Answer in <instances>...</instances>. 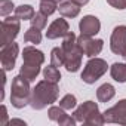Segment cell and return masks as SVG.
Listing matches in <instances>:
<instances>
[{
	"mask_svg": "<svg viewBox=\"0 0 126 126\" xmlns=\"http://www.w3.org/2000/svg\"><path fill=\"white\" fill-rule=\"evenodd\" d=\"M79 28H80V33L85 34V36H96L101 30V22L96 16L94 15H86L83 16V19L79 22Z\"/></svg>",
	"mask_w": 126,
	"mask_h": 126,
	"instance_id": "cell-13",
	"label": "cell"
},
{
	"mask_svg": "<svg viewBox=\"0 0 126 126\" xmlns=\"http://www.w3.org/2000/svg\"><path fill=\"white\" fill-rule=\"evenodd\" d=\"M21 19L16 16H8L2 21V37H0V45L5 46L8 43H12L14 39L18 36L21 28Z\"/></svg>",
	"mask_w": 126,
	"mask_h": 126,
	"instance_id": "cell-6",
	"label": "cell"
},
{
	"mask_svg": "<svg viewBox=\"0 0 126 126\" xmlns=\"http://www.w3.org/2000/svg\"><path fill=\"white\" fill-rule=\"evenodd\" d=\"M111 77L119 83H126V64L123 62H114L110 68Z\"/></svg>",
	"mask_w": 126,
	"mask_h": 126,
	"instance_id": "cell-17",
	"label": "cell"
},
{
	"mask_svg": "<svg viewBox=\"0 0 126 126\" xmlns=\"http://www.w3.org/2000/svg\"><path fill=\"white\" fill-rule=\"evenodd\" d=\"M30 22H31L33 27H36V28H39V30H43V28L46 27V24H47V15H45V14H42V12H37V14H34V16L30 19Z\"/></svg>",
	"mask_w": 126,
	"mask_h": 126,
	"instance_id": "cell-24",
	"label": "cell"
},
{
	"mask_svg": "<svg viewBox=\"0 0 126 126\" xmlns=\"http://www.w3.org/2000/svg\"><path fill=\"white\" fill-rule=\"evenodd\" d=\"M52 2H56V3H61V2H64V0H52Z\"/></svg>",
	"mask_w": 126,
	"mask_h": 126,
	"instance_id": "cell-31",
	"label": "cell"
},
{
	"mask_svg": "<svg viewBox=\"0 0 126 126\" xmlns=\"http://www.w3.org/2000/svg\"><path fill=\"white\" fill-rule=\"evenodd\" d=\"M110 49L116 55H123V52L126 50V25H119L113 30Z\"/></svg>",
	"mask_w": 126,
	"mask_h": 126,
	"instance_id": "cell-10",
	"label": "cell"
},
{
	"mask_svg": "<svg viewBox=\"0 0 126 126\" xmlns=\"http://www.w3.org/2000/svg\"><path fill=\"white\" fill-rule=\"evenodd\" d=\"M59 14L64 18H76L80 14V6L73 3L71 0H65V2H61L58 6Z\"/></svg>",
	"mask_w": 126,
	"mask_h": 126,
	"instance_id": "cell-15",
	"label": "cell"
},
{
	"mask_svg": "<svg viewBox=\"0 0 126 126\" xmlns=\"http://www.w3.org/2000/svg\"><path fill=\"white\" fill-rule=\"evenodd\" d=\"M114 95H116V89L110 83L101 85L98 88V91H96V98H98L99 102H108V101H111L114 98Z\"/></svg>",
	"mask_w": 126,
	"mask_h": 126,
	"instance_id": "cell-16",
	"label": "cell"
},
{
	"mask_svg": "<svg viewBox=\"0 0 126 126\" xmlns=\"http://www.w3.org/2000/svg\"><path fill=\"white\" fill-rule=\"evenodd\" d=\"M71 2L76 3V5H79V6H85V5L89 3V0H71Z\"/></svg>",
	"mask_w": 126,
	"mask_h": 126,
	"instance_id": "cell-29",
	"label": "cell"
},
{
	"mask_svg": "<svg viewBox=\"0 0 126 126\" xmlns=\"http://www.w3.org/2000/svg\"><path fill=\"white\" fill-rule=\"evenodd\" d=\"M77 43L83 50V53L89 58L99 55L104 47V42L101 39H92V36H85V34H80V37H77Z\"/></svg>",
	"mask_w": 126,
	"mask_h": 126,
	"instance_id": "cell-7",
	"label": "cell"
},
{
	"mask_svg": "<svg viewBox=\"0 0 126 126\" xmlns=\"http://www.w3.org/2000/svg\"><path fill=\"white\" fill-rule=\"evenodd\" d=\"M59 95V88L58 83L49 82V80H40L34 89L31 91V99H30V105L34 110H43L45 107L53 104L58 99Z\"/></svg>",
	"mask_w": 126,
	"mask_h": 126,
	"instance_id": "cell-1",
	"label": "cell"
},
{
	"mask_svg": "<svg viewBox=\"0 0 126 126\" xmlns=\"http://www.w3.org/2000/svg\"><path fill=\"white\" fill-rule=\"evenodd\" d=\"M24 40H25L27 43L39 45V43L42 42V33H40V30L31 25V27L25 31V34H24Z\"/></svg>",
	"mask_w": 126,
	"mask_h": 126,
	"instance_id": "cell-21",
	"label": "cell"
},
{
	"mask_svg": "<svg viewBox=\"0 0 126 126\" xmlns=\"http://www.w3.org/2000/svg\"><path fill=\"white\" fill-rule=\"evenodd\" d=\"M122 56H123V58H125V61H126V50L123 52V55H122Z\"/></svg>",
	"mask_w": 126,
	"mask_h": 126,
	"instance_id": "cell-32",
	"label": "cell"
},
{
	"mask_svg": "<svg viewBox=\"0 0 126 126\" xmlns=\"http://www.w3.org/2000/svg\"><path fill=\"white\" fill-rule=\"evenodd\" d=\"M47 114H49V119L56 122L59 126H74L77 123V120L74 117L68 116L62 107H50Z\"/></svg>",
	"mask_w": 126,
	"mask_h": 126,
	"instance_id": "cell-12",
	"label": "cell"
},
{
	"mask_svg": "<svg viewBox=\"0 0 126 126\" xmlns=\"http://www.w3.org/2000/svg\"><path fill=\"white\" fill-rule=\"evenodd\" d=\"M73 117L83 123V125H95V126H101L105 123V119H104V114L99 113L98 110V104L94 102V101H86L83 102L82 105H79L74 113H73Z\"/></svg>",
	"mask_w": 126,
	"mask_h": 126,
	"instance_id": "cell-3",
	"label": "cell"
},
{
	"mask_svg": "<svg viewBox=\"0 0 126 126\" xmlns=\"http://www.w3.org/2000/svg\"><path fill=\"white\" fill-rule=\"evenodd\" d=\"M6 123H8V110L5 105H2V120H0V125L5 126Z\"/></svg>",
	"mask_w": 126,
	"mask_h": 126,
	"instance_id": "cell-28",
	"label": "cell"
},
{
	"mask_svg": "<svg viewBox=\"0 0 126 126\" xmlns=\"http://www.w3.org/2000/svg\"><path fill=\"white\" fill-rule=\"evenodd\" d=\"M18 52H19V46L15 42L2 46V49H0V61H2V68L3 70H6V71L14 70Z\"/></svg>",
	"mask_w": 126,
	"mask_h": 126,
	"instance_id": "cell-8",
	"label": "cell"
},
{
	"mask_svg": "<svg viewBox=\"0 0 126 126\" xmlns=\"http://www.w3.org/2000/svg\"><path fill=\"white\" fill-rule=\"evenodd\" d=\"M31 99V89L30 82L22 77L21 74L14 77L12 86H11V102L15 108H24L27 104H30Z\"/></svg>",
	"mask_w": 126,
	"mask_h": 126,
	"instance_id": "cell-4",
	"label": "cell"
},
{
	"mask_svg": "<svg viewBox=\"0 0 126 126\" xmlns=\"http://www.w3.org/2000/svg\"><path fill=\"white\" fill-rule=\"evenodd\" d=\"M40 73V65H33V64H25V62H22V67L19 70V74L22 77H25L28 82H33L36 80V77L39 76Z\"/></svg>",
	"mask_w": 126,
	"mask_h": 126,
	"instance_id": "cell-18",
	"label": "cell"
},
{
	"mask_svg": "<svg viewBox=\"0 0 126 126\" xmlns=\"http://www.w3.org/2000/svg\"><path fill=\"white\" fill-rule=\"evenodd\" d=\"M107 3L116 9H126V0H107Z\"/></svg>",
	"mask_w": 126,
	"mask_h": 126,
	"instance_id": "cell-27",
	"label": "cell"
},
{
	"mask_svg": "<svg viewBox=\"0 0 126 126\" xmlns=\"http://www.w3.org/2000/svg\"><path fill=\"white\" fill-rule=\"evenodd\" d=\"M76 105H77V99L71 94H67L59 101V107H62L64 110H73V108H76Z\"/></svg>",
	"mask_w": 126,
	"mask_h": 126,
	"instance_id": "cell-25",
	"label": "cell"
},
{
	"mask_svg": "<svg viewBox=\"0 0 126 126\" xmlns=\"http://www.w3.org/2000/svg\"><path fill=\"white\" fill-rule=\"evenodd\" d=\"M9 123L11 125H16V123L18 125H25V122L24 120H19V119H12V120H9Z\"/></svg>",
	"mask_w": 126,
	"mask_h": 126,
	"instance_id": "cell-30",
	"label": "cell"
},
{
	"mask_svg": "<svg viewBox=\"0 0 126 126\" xmlns=\"http://www.w3.org/2000/svg\"><path fill=\"white\" fill-rule=\"evenodd\" d=\"M15 16L16 18H19L21 21L24 19V21H30L33 16H34V9H33V6H30V5H21V6H18V8H15Z\"/></svg>",
	"mask_w": 126,
	"mask_h": 126,
	"instance_id": "cell-19",
	"label": "cell"
},
{
	"mask_svg": "<svg viewBox=\"0 0 126 126\" xmlns=\"http://www.w3.org/2000/svg\"><path fill=\"white\" fill-rule=\"evenodd\" d=\"M70 33V25L64 18H58L55 19L46 31V37L53 40V39H59V37H65Z\"/></svg>",
	"mask_w": 126,
	"mask_h": 126,
	"instance_id": "cell-11",
	"label": "cell"
},
{
	"mask_svg": "<svg viewBox=\"0 0 126 126\" xmlns=\"http://www.w3.org/2000/svg\"><path fill=\"white\" fill-rule=\"evenodd\" d=\"M58 9V3L52 2V0H40V12L45 15H52Z\"/></svg>",
	"mask_w": 126,
	"mask_h": 126,
	"instance_id": "cell-23",
	"label": "cell"
},
{
	"mask_svg": "<svg viewBox=\"0 0 126 126\" xmlns=\"http://www.w3.org/2000/svg\"><path fill=\"white\" fill-rule=\"evenodd\" d=\"M12 11H15L12 0H0V15L8 16L9 14H12Z\"/></svg>",
	"mask_w": 126,
	"mask_h": 126,
	"instance_id": "cell-26",
	"label": "cell"
},
{
	"mask_svg": "<svg viewBox=\"0 0 126 126\" xmlns=\"http://www.w3.org/2000/svg\"><path fill=\"white\" fill-rule=\"evenodd\" d=\"M62 50H64V56H65V64L64 67L67 68V71L70 73H76L80 65H82V56H83V50L80 49L79 43H77V37L73 31H70L62 42Z\"/></svg>",
	"mask_w": 126,
	"mask_h": 126,
	"instance_id": "cell-2",
	"label": "cell"
},
{
	"mask_svg": "<svg viewBox=\"0 0 126 126\" xmlns=\"http://www.w3.org/2000/svg\"><path fill=\"white\" fill-rule=\"evenodd\" d=\"M50 64L55 67H62L65 64V56L62 47H53L50 52Z\"/></svg>",
	"mask_w": 126,
	"mask_h": 126,
	"instance_id": "cell-20",
	"label": "cell"
},
{
	"mask_svg": "<svg viewBox=\"0 0 126 126\" xmlns=\"http://www.w3.org/2000/svg\"><path fill=\"white\" fill-rule=\"evenodd\" d=\"M22 59L25 64H33V65H42L45 62V55L42 50L36 49L34 46H27L22 50Z\"/></svg>",
	"mask_w": 126,
	"mask_h": 126,
	"instance_id": "cell-14",
	"label": "cell"
},
{
	"mask_svg": "<svg viewBox=\"0 0 126 126\" xmlns=\"http://www.w3.org/2000/svg\"><path fill=\"white\" fill-rule=\"evenodd\" d=\"M43 77H45L46 80H49V82L58 83V82L61 80V73H59L58 67H55V65L50 64L49 67H45V70H43Z\"/></svg>",
	"mask_w": 126,
	"mask_h": 126,
	"instance_id": "cell-22",
	"label": "cell"
},
{
	"mask_svg": "<svg viewBox=\"0 0 126 126\" xmlns=\"http://www.w3.org/2000/svg\"><path fill=\"white\" fill-rule=\"evenodd\" d=\"M107 68H108V65L104 59L94 56L86 62V65L82 71V80L88 85H92L107 73Z\"/></svg>",
	"mask_w": 126,
	"mask_h": 126,
	"instance_id": "cell-5",
	"label": "cell"
},
{
	"mask_svg": "<svg viewBox=\"0 0 126 126\" xmlns=\"http://www.w3.org/2000/svg\"><path fill=\"white\" fill-rule=\"evenodd\" d=\"M104 119L107 123H119L126 126V99H122L111 108L105 110Z\"/></svg>",
	"mask_w": 126,
	"mask_h": 126,
	"instance_id": "cell-9",
	"label": "cell"
}]
</instances>
